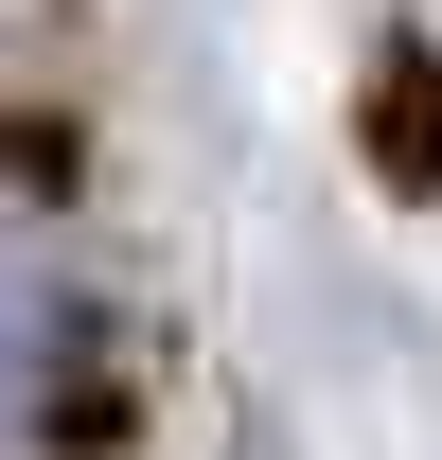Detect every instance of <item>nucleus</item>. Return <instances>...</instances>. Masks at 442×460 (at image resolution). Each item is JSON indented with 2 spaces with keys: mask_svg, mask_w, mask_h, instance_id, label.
<instances>
[{
  "mask_svg": "<svg viewBox=\"0 0 442 460\" xmlns=\"http://www.w3.org/2000/svg\"><path fill=\"white\" fill-rule=\"evenodd\" d=\"M71 372H89V301H71L54 266H0V460H18V443H54Z\"/></svg>",
  "mask_w": 442,
  "mask_h": 460,
  "instance_id": "obj_1",
  "label": "nucleus"
},
{
  "mask_svg": "<svg viewBox=\"0 0 442 460\" xmlns=\"http://www.w3.org/2000/svg\"><path fill=\"white\" fill-rule=\"evenodd\" d=\"M372 160H389V195H442V54L425 36L372 71Z\"/></svg>",
  "mask_w": 442,
  "mask_h": 460,
  "instance_id": "obj_2",
  "label": "nucleus"
}]
</instances>
